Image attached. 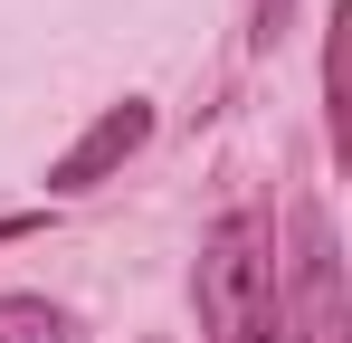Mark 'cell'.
<instances>
[{
	"label": "cell",
	"mask_w": 352,
	"mask_h": 343,
	"mask_svg": "<svg viewBox=\"0 0 352 343\" xmlns=\"http://www.w3.org/2000/svg\"><path fill=\"white\" fill-rule=\"evenodd\" d=\"M200 315H210V343H276L286 315H276V258H267V229L229 210L200 248Z\"/></svg>",
	"instance_id": "obj_1"
},
{
	"label": "cell",
	"mask_w": 352,
	"mask_h": 343,
	"mask_svg": "<svg viewBox=\"0 0 352 343\" xmlns=\"http://www.w3.org/2000/svg\"><path fill=\"white\" fill-rule=\"evenodd\" d=\"M295 343H352L343 324V258H333V220L305 200L295 210Z\"/></svg>",
	"instance_id": "obj_2"
},
{
	"label": "cell",
	"mask_w": 352,
	"mask_h": 343,
	"mask_svg": "<svg viewBox=\"0 0 352 343\" xmlns=\"http://www.w3.org/2000/svg\"><path fill=\"white\" fill-rule=\"evenodd\" d=\"M143 134H153V105H133V96H124V105L96 114V134H86V143H76L48 181H58V191H96L115 163H133V153H143Z\"/></svg>",
	"instance_id": "obj_3"
},
{
	"label": "cell",
	"mask_w": 352,
	"mask_h": 343,
	"mask_svg": "<svg viewBox=\"0 0 352 343\" xmlns=\"http://www.w3.org/2000/svg\"><path fill=\"white\" fill-rule=\"evenodd\" d=\"M0 343H67V315L38 295H0Z\"/></svg>",
	"instance_id": "obj_4"
}]
</instances>
